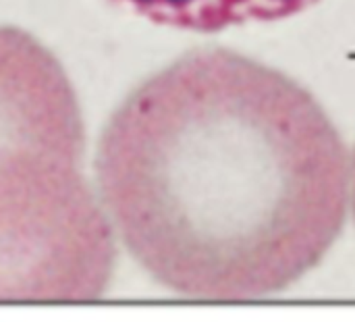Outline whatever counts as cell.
<instances>
[{
	"label": "cell",
	"mask_w": 355,
	"mask_h": 322,
	"mask_svg": "<svg viewBox=\"0 0 355 322\" xmlns=\"http://www.w3.org/2000/svg\"><path fill=\"white\" fill-rule=\"evenodd\" d=\"M85 129L54 54L0 27V302H96L114 271L110 223L83 175Z\"/></svg>",
	"instance_id": "7a4b0ae2"
},
{
	"label": "cell",
	"mask_w": 355,
	"mask_h": 322,
	"mask_svg": "<svg viewBox=\"0 0 355 322\" xmlns=\"http://www.w3.org/2000/svg\"><path fill=\"white\" fill-rule=\"evenodd\" d=\"M154 23L220 31L250 21H277L297 15L318 0H116Z\"/></svg>",
	"instance_id": "3957f363"
},
{
	"label": "cell",
	"mask_w": 355,
	"mask_h": 322,
	"mask_svg": "<svg viewBox=\"0 0 355 322\" xmlns=\"http://www.w3.org/2000/svg\"><path fill=\"white\" fill-rule=\"evenodd\" d=\"M349 202H352V208H354L355 217V154L354 160H352V173H349Z\"/></svg>",
	"instance_id": "277c9868"
},
{
	"label": "cell",
	"mask_w": 355,
	"mask_h": 322,
	"mask_svg": "<svg viewBox=\"0 0 355 322\" xmlns=\"http://www.w3.org/2000/svg\"><path fill=\"white\" fill-rule=\"evenodd\" d=\"M96 173L121 242L160 285L189 300L250 302L285 291L333 248L352 162L308 90L204 48L125 98Z\"/></svg>",
	"instance_id": "6da1fadb"
}]
</instances>
